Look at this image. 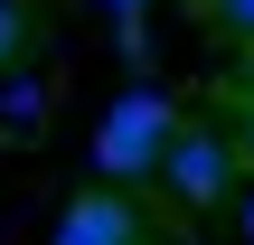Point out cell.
<instances>
[{
  "instance_id": "7a4b0ae2",
  "label": "cell",
  "mask_w": 254,
  "mask_h": 245,
  "mask_svg": "<svg viewBox=\"0 0 254 245\" xmlns=\"http://www.w3.org/2000/svg\"><path fill=\"white\" fill-rule=\"evenodd\" d=\"M160 179H170V198H179V208H217V198H226V179H236V142H226V132H207V123H179V142H170Z\"/></svg>"
},
{
  "instance_id": "52a82bcc",
  "label": "cell",
  "mask_w": 254,
  "mask_h": 245,
  "mask_svg": "<svg viewBox=\"0 0 254 245\" xmlns=\"http://www.w3.org/2000/svg\"><path fill=\"white\" fill-rule=\"evenodd\" d=\"M19 38H28V9H19V0H0V66L19 57Z\"/></svg>"
},
{
  "instance_id": "ba28073f",
  "label": "cell",
  "mask_w": 254,
  "mask_h": 245,
  "mask_svg": "<svg viewBox=\"0 0 254 245\" xmlns=\"http://www.w3.org/2000/svg\"><path fill=\"white\" fill-rule=\"evenodd\" d=\"M94 9H113V19H151V0H94Z\"/></svg>"
},
{
  "instance_id": "6da1fadb",
  "label": "cell",
  "mask_w": 254,
  "mask_h": 245,
  "mask_svg": "<svg viewBox=\"0 0 254 245\" xmlns=\"http://www.w3.org/2000/svg\"><path fill=\"white\" fill-rule=\"evenodd\" d=\"M170 142H179V113H170V94H160L151 76H132V85L104 104V123H94V170H104L113 189H132V179H160Z\"/></svg>"
},
{
  "instance_id": "9c48e42d",
  "label": "cell",
  "mask_w": 254,
  "mask_h": 245,
  "mask_svg": "<svg viewBox=\"0 0 254 245\" xmlns=\"http://www.w3.org/2000/svg\"><path fill=\"white\" fill-rule=\"evenodd\" d=\"M236 227H245V245H254V189H245V217H236Z\"/></svg>"
},
{
  "instance_id": "5b68a950",
  "label": "cell",
  "mask_w": 254,
  "mask_h": 245,
  "mask_svg": "<svg viewBox=\"0 0 254 245\" xmlns=\"http://www.w3.org/2000/svg\"><path fill=\"white\" fill-rule=\"evenodd\" d=\"M113 47H123L132 76H151V28H141V19H113Z\"/></svg>"
},
{
  "instance_id": "277c9868",
  "label": "cell",
  "mask_w": 254,
  "mask_h": 245,
  "mask_svg": "<svg viewBox=\"0 0 254 245\" xmlns=\"http://www.w3.org/2000/svg\"><path fill=\"white\" fill-rule=\"evenodd\" d=\"M0 123L28 142V132L47 123V85H38V76H9V85H0Z\"/></svg>"
},
{
  "instance_id": "8992f818",
  "label": "cell",
  "mask_w": 254,
  "mask_h": 245,
  "mask_svg": "<svg viewBox=\"0 0 254 245\" xmlns=\"http://www.w3.org/2000/svg\"><path fill=\"white\" fill-rule=\"evenodd\" d=\"M207 19H217L226 38H254V0H207Z\"/></svg>"
},
{
  "instance_id": "30bf717a",
  "label": "cell",
  "mask_w": 254,
  "mask_h": 245,
  "mask_svg": "<svg viewBox=\"0 0 254 245\" xmlns=\"http://www.w3.org/2000/svg\"><path fill=\"white\" fill-rule=\"evenodd\" d=\"M245 76H254V38H245Z\"/></svg>"
},
{
  "instance_id": "3957f363",
  "label": "cell",
  "mask_w": 254,
  "mask_h": 245,
  "mask_svg": "<svg viewBox=\"0 0 254 245\" xmlns=\"http://www.w3.org/2000/svg\"><path fill=\"white\" fill-rule=\"evenodd\" d=\"M47 245H141V217H132L123 189H75L57 208V236Z\"/></svg>"
}]
</instances>
